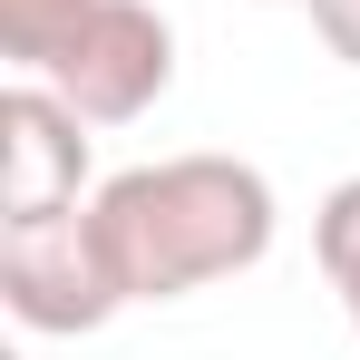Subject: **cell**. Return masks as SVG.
I'll return each mask as SVG.
<instances>
[{"label": "cell", "instance_id": "6da1fadb", "mask_svg": "<svg viewBox=\"0 0 360 360\" xmlns=\"http://www.w3.org/2000/svg\"><path fill=\"white\" fill-rule=\"evenodd\" d=\"M88 224L127 302H185L205 283L253 273L273 253L283 205H273V176L243 156H156L98 185Z\"/></svg>", "mask_w": 360, "mask_h": 360}, {"label": "cell", "instance_id": "7a4b0ae2", "mask_svg": "<svg viewBox=\"0 0 360 360\" xmlns=\"http://www.w3.org/2000/svg\"><path fill=\"white\" fill-rule=\"evenodd\" d=\"M0 302H10L20 331H49V341L108 331V321L127 311L117 273H108V253H98L88 205L39 214V224H0Z\"/></svg>", "mask_w": 360, "mask_h": 360}, {"label": "cell", "instance_id": "3957f363", "mask_svg": "<svg viewBox=\"0 0 360 360\" xmlns=\"http://www.w3.org/2000/svg\"><path fill=\"white\" fill-rule=\"evenodd\" d=\"M39 78H49L88 127H136L176 88V30H166L156 0H98V10L78 20V39H68Z\"/></svg>", "mask_w": 360, "mask_h": 360}, {"label": "cell", "instance_id": "277c9868", "mask_svg": "<svg viewBox=\"0 0 360 360\" xmlns=\"http://www.w3.org/2000/svg\"><path fill=\"white\" fill-rule=\"evenodd\" d=\"M88 205V117L49 78L0 88V224H39Z\"/></svg>", "mask_w": 360, "mask_h": 360}, {"label": "cell", "instance_id": "5b68a950", "mask_svg": "<svg viewBox=\"0 0 360 360\" xmlns=\"http://www.w3.org/2000/svg\"><path fill=\"white\" fill-rule=\"evenodd\" d=\"M88 10H98V0H0V59L20 68V78H39V68L78 39Z\"/></svg>", "mask_w": 360, "mask_h": 360}, {"label": "cell", "instance_id": "8992f818", "mask_svg": "<svg viewBox=\"0 0 360 360\" xmlns=\"http://www.w3.org/2000/svg\"><path fill=\"white\" fill-rule=\"evenodd\" d=\"M311 253H321V283L341 292V311H351V331H360V176H341L331 195H321Z\"/></svg>", "mask_w": 360, "mask_h": 360}, {"label": "cell", "instance_id": "52a82bcc", "mask_svg": "<svg viewBox=\"0 0 360 360\" xmlns=\"http://www.w3.org/2000/svg\"><path fill=\"white\" fill-rule=\"evenodd\" d=\"M311 10V30H321V49L341 68H360V0H302Z\"/></svg>", "mask_w": 360, "mask_h": 360}]
</instances>
